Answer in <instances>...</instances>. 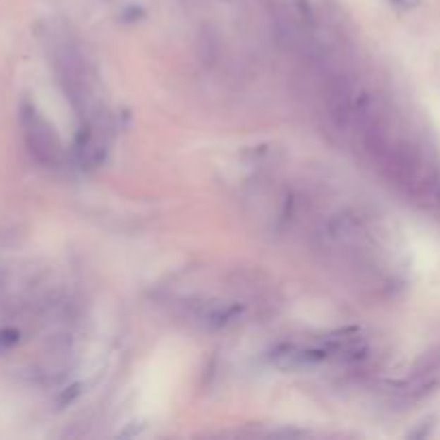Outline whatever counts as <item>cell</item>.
I'll return each instance as SVG.
<instances>
[{
  "label": "cell",
  "instance_id": "obj_1",
  "mask_svg": "<svg viewBox=\"0 0 440 440\" xmlns=\"http://www.w3.org/2000/svg\"><path fill=\"white\" fill-rule=\"evenodd\" d=\"M22 127L26 135V144L30 153L35 155L37 161L45 166H56L63 157L61 142L52 129V125L47 123L32 106L22 108Z\"/></svg>",
  "mask_w": 440,
  "mask_h": 440
},
{
  "label": "cell",
  "instance_id": "obj_2",
  "mask_svg": "<svg viewBox=\"0 0 440 440\" xmlns=\"http://www.w3.org/2000/svg\"><path fill=\"white\" fill-rule=\"evenodd\" d=\"M13 341H18V331H13V329H7V331H0V344H13Z\"/></svg>",
  "mask_w": 440,
  "mask_h": 440
},
{
  "label": "cell",
  "instance_id": "obj_3",
  "mask_svg": "<svg viewBox=\"0 0 440 440\" xmlns=\"http://www.w3.org/2000/svg\"><path fill=\"white\" fill-rule=\"evenodd\" d=\"M393 3L398 7H402V9H410V7H415L419 3V0H393Z\"/></svg>",
  "mask_w": 440,
  "mask_h": 440
}]
</instances>
